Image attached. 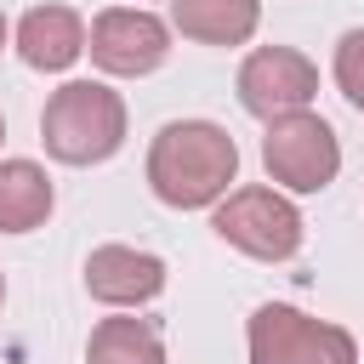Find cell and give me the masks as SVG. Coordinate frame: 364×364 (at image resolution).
Returning a JSON list of instances; mask_svg holds the SVG:
<instances>
[{
  "label": "cell",
  "mask_w": 364,
  "mask_h": 364,
  "mask_svg": "<svg viewBox=\"0 0 364 364\" xmlns=\"http://www.w3.org/2000/svg\"><path fill=\"white\" fill-rule=\"evenodd\" d=\"M85 17L74 11V6H57V0H46V6H28L23 17H17V28H11V46H17V57L34 68V74H63V68H74L80 57H85Z\"/></svg>",
  "instance_id": "obj_9"
},
{
  "label": "cell",
  "mask_w": 364,
  "mask_h": 364,
  "mask_svg": "<svg viewBox=\"0 0 364 364\" xmlns=\"http://www.w3.org/2000/svg\"><path fill=\"white\" fill-rule=\"evenodd\" d=\"M11 46V23H6V11H0V51Z\"/></svg>",
  "instance_id": "obj_14"
},
{
  "label": "cell",
  "mask_w": 364,
  "mask_h": 364,
  "mask_svg": "<svg viewBox=\"0 0 364 364\" xmlns=\"http://www.w3.org/2000/svg\"><path fill=\"white\" fill-rule=\"evenodd\" d=\"M125 97L108 80H63L40 108V142L57 165H102L125 148Z\"/></svg>",
  "instance_id": "obj_2"
},
{
  "label": "cell",
  "mask_w": 364,
  "mask_h": 364,
  "mask_svg": "<svg viewBox=\"0 0 364 364\" xmlns=\"http://www.w3.org/2000/svg\"><path fill=\"white\" fill-rule=\"evenodd\" d=\"M165 290V262L154 250L136 245H97L85 256V296L114 307V313H136L148 301H159Z\"/></svg>",
  "instance_id": "obj_8"
},
{
  "label": "cell",
  "mask_w": 364,
  "mask_h": 364,
  "mask_svg": "<svg viewBox=\"0 0 364 364\" xmlns=\"http://www.w3.org/2000/svg\"><path fill=\"white\" fill-rule=\"evenodd\" d=\"M171 17L148 11V6H108L91 17V34H85V51L91 63L108 74V80H142L154 68H165L171 57Z\"/></svg>",
  "instance_id": "obj_6"
},
{
  "label": "cell",
  "mask_w": 364,
  "mask_h": 364,
  "mask_svg": "<svg viewBox=\"0 0 364 364\" xmlns=\"http://www.w3.org/2000/svg\"><path fill=\"white\" fill-rule=\"evenodd\" d=\"M250 364H364L358 341L336 318H313L290 301H262L245 324Z\"/></svg>",
  "instance_id": "obj_3"
},
{
  "label": "cell",
  "mask_w": 364,
  "mask_h": 364,
  "mask_svg": "<svg viewBox=\"0 0 364 364\" xmlns=\"http://www.w3.org/2000/svg\"><path fill=\"white\" fill-rule=\"evenodd\" d=\"M171 28L193 46H250L262 0H171Z\"/></svg>",
  "instance_id": "obj_10"
},
{
  "label": "cell",
  "mask_w": 364,
  "mask_h": 364,
  "mask_svg": "<svg viewBox=\"0 0 364 364\" xmlns=\"http://www.w3.org/2000/svg\"><path fill=\"white\" fill-rule=\"evenodd\" d=\"M0 301H6V273H0Z\"/></svg>",
  "instance_id": "obj_16"
},
{
  "label": "cell",
  "mask_w": 364,
  "mask_h": 364,
  "mask_svg": "<svg viewBox=\"0 0 364 364\" xmlns=\"http://www.w3.org/2000/svg\"><path fill=\"white\" fill-rule=\"evenodd\" d=\"M136 6H148V0H136Z\"/></svg>",
  "instance_id": "obj_17"
},
{
  "label": "cell",
  "mask_w": 364,
  "mask_h": 364,
  "mask_svg": "<svg viewBox=\"0 0 364 364\" xmlns=\"http://www.w3.org/2000/svg\"><path fill=\"white\" fill-rule=\"evenodd\" d=\"M330 74H336V91L364 114V28H347L336 40V57H330Z\"/></svg>",
  "instance_id": "obj_13"
},
{
  "label": "cell",
  "mask_w": 364,
  "mask_h": 364,
  "mask_svg": "<svg viewBox=\"0 0 364 364\" xmlns=\"http://www.w3.org/2000/svg\"><path fill=\"white\" fill-rule=\"evenodd\" d=\"M0 142H6V114H0Z\"/></svg>",
  "instance_id": "obj_15"
},
{
  "label": "cell",
  "mask_w": 364,
  "mask_h": 364,
  "mask_svg": "<svg viewBox=\"0 0 364 364\" xmlns=\"http://www.w3.org/2000/svg\"><path fill=\"white\" fill-rule=\"evenodd\" d=\"M233 91H239V108L267 125V119L301 114L318 97V63L296 46H256V51H245Z\"/></svg>",
  "instance_id": "obj_7"
},
{
  "label": "cell",
  "mask_w": 364,
  "mask_h": 364,
  "mask_svg": "<svg viewBox=\"0 0 364 364\" xmlns=\"http://www.w3.org/2000/svg\"><path fill=\"white\" fill-rule=\"evenodd\" d=\"M85 364H165V336L154 318L136 313H114L91 330L85 341Z\"/></svg>",
  "instance_id": "obj_12"
},
{
  "label": "cell",
  "mask_w": 364,
  "mask_h": 364,
  "mask_svg": "<svg viewBox=\"0 0 364 364\" xmlns=\"http://www.w3.org/2000/svg\"><path fill=\"white\" fill-rule=\"evenodd\" d=\"M148 188L171 210H216L239 182V142L216 119H171L148 142Z\"/></svg>",
  "instance_id": "obj_1"
},
{
  "label": "cell",
  "mask_w": 364,
  "mask_h": 364,
  "mask_svg": "<svg viewBox=\"0 0 364 364\" xmlns=\"http://www.w3.org/2000/svg\"><path fill=\"white\" fill-rule=\"evenodd\" d=\"M262 171L279 193H324L341 171V136L324 114L301 108L284 119H267L262 131Z\"/></svg>",
  "instance_id": "obj_5"
},
{
  "label": "cell",
  "mask_w": 364,
  "mask_h": 364,
  "mask_svg": "<svg viewBox=\"0 0 364 364\" xmlns=\"http://www.w3.org/2000/svg\"><path fill=\"white\" fill-rule=\"evenodd\" d=\"M210 228H216L222 245H233L250 262H290L301 250V239H307V222H301L296 199L279 193V188H267V182L233 188L210 210Z\"/></svg>",
  "instance_id": "obj_4"
},
{
  "label": "cell",
  "mask_w": 364,
  "mask_h": 364,
  "mask_svg": "<svg viewBox=\"0 0 364 364\" xmlns=\"http://www.w3.org/2000/svg\"><path fill=\"white\" fill-rule=\"evenodd\" d=\"M57 210V188L40 159H0V233H34Z\"/></svg>",
  "instance_id": "obj_11"
}]
</instances>
